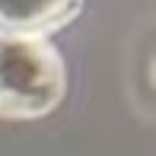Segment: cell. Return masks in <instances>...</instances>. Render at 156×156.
I'll use <instances>...</instances> for the list:
<instances>
[{"mask_svg":"<svg viewBox=\"0 0 156 156\" xmlns=\"http://www.w3.org/2000/svg\"><path fill=\"white\" fill-rule=\"evenodd\" d=\"M67 70L48 38L0 35V118L32 121L61 105Z\"/></svg>","mask_w":156,"mask_h":156,"instance_id":"obj_1","label":"cell"},{"mask_svg":"<svg viewBox=\"0 0 156 156\" xmlns=\"http://www.w3.org/2000/svg\"><path fill=\"white\" fill-rule=\"evenodd\" d=\"M80 10L83 0H0V35L48 38L73 23Z\"/></svg>","mask_w":156,"mask_h":156,"instance_id":"obj_2","label":"cell"}]
</instances>
